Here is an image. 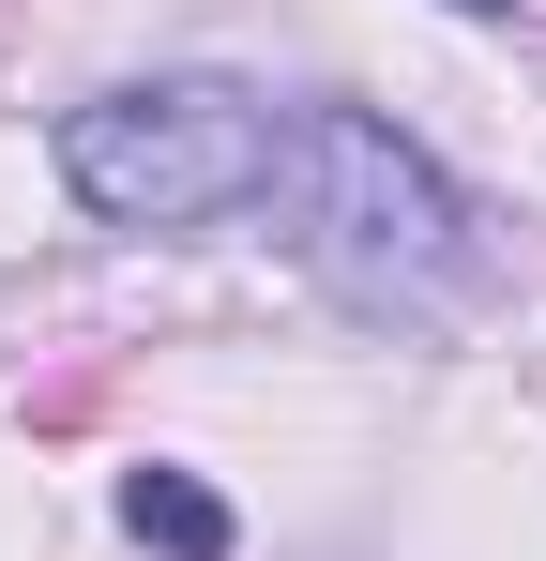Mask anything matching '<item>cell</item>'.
<instances>
[{
    "instance_id": "1",
    "label": "cell",
    "mask_w": 546,
    "mask_h": 561,
    "mask_svg": "<svg viewBox=\"0 0 546 561\" xmlns=\"http://www.w3.org/2000/svg\"><path fill=\"white\" fill-rule=\"evenodd\" d=\"M259 213L288 228V259L364 304V319H425L455 288L486 274V243H470V197L395 137V122H364V106H288L273 122V183Z\"/></svg>"
},
{
    "instance_id": "2",
    "label": "cell",
    "mask_w": 546,
    "mask_h": 561,
    "mask_svg": "<svg viewBox=\"0 0 546 561\" xmlns=\"http://www.w3.org/2000/svg\"><path fill=\"white\" fill-rule=\"evenodd\" d=\"M61 183L106 228H213V213H259L273 183V106L228 77H137L61 122Z\"/></svg>"
},
{
    "instance_id": "3",
    "label": "cell",
    "mask_w": 546,
    "mask_h": 561,
    "mask_svg": "<svg viewBox=\"0 0 546 561\" xmlns=\"http://www.w3.org/2000/svg\"><path fill=\"white\" fill-rule=\"evenodd\" d=\"M122 531L168 547V561H228V501H213L197 470H137V485H122Z\"/></svg>"
},
{
    "instance_id": "4",
    "label": "cell",
    "mask_w": 546,
    "mask_h": 561,
    "mask_svg": "<svg viewBox=\"0 0 546 561\" xmlns=\"http://www.w3.org/2000/svg\"><path fill=\"white\" fill-rule=\"evenodd\" d=\"M455 15H516V0H455Z\"/></svg>"
}]
</instances>
